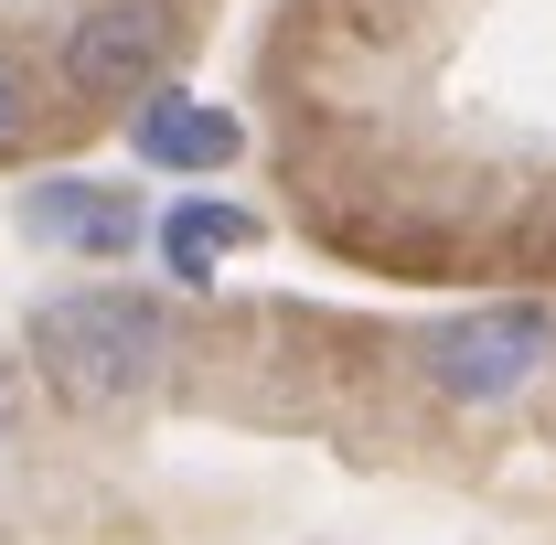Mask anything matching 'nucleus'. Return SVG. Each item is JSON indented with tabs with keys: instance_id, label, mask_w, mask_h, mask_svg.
Segmentation results:
<instances>
[{
	"instance_id": "20e7f679",
	"label": "nucleus",
	"mask_w": 556,
	"mask_h": 545,
	"mask_svg": "<svg viewBox=\"0 0 556 545\" xmlns=\"http://www.w3.org/2000/svg\"><path fill=\"white\" fill-rule=\"evenodd\" d=\"M22 236L33 246H65V257H129L150 246V214L129 182H97V172H43L22 193Z\"/></svg>"
},
{
	"instance_id": "f03ea898",
	"label": "nucleus",
	"mask_w": 556,
	"mask_h": 545,
	"mask_svg": "<svg viewBox=\"0 0 556 545\" xmlns=\"http://www.w3.org/2000/svg\"><path fill=\"white\" fill-rule=\"evenodd\" d=\"M182 65V0H75L54 33V75L75 107H139Z\"/></svg>"
},
{
	"instance_id": "6e6552de",
	"label": "nucleus",
	"mask_w": 556,
	"mask_h": 545,
	"mask_svg": "<svg viewBox=\"0 0 556 545\" xmlns=\"http://www.w3.org/2000/svg\"><path fill=\"white\" fill-rule=\"evenodd\" d=\"M0 439H11V417H0Z\"/></svg>"
},
{
	"instance_id": "39448f33",
	"label": "nucleus",
	"mask_w": 556,
	"mask_h": 545,
	"mask_svg": "<svg viewBox=\"0 0 556 545\" xmlns=\"http://www.w3.org/2000/svg\"><path fill=\"white\" fill-rule=\"evenodd\" d=\"M129 150L150 172H225L247 150V129H236V107H204L193 86H150L129 107Z\"/></svg>"
},
{
	"instance_id": "7ed1b4c3",
	"label": "nucleus",
	"mask_w": 556,
	"mask_h": 545,
	"mask_svg": "<svg viewBox=\"0 0 556 545\" xmlns=\"http://www.w3.org/2000/svg\"><path fill=\"white\" fill-rule=\"evenodd\" d=\"M556 353V321L535 300H514V310H460V321H439V332L417 342V364H428V385L450 396V407H503L525 375H546Z\"/></svg>"
},
{
	"instance_id": "423d86ee",
	"label": "nucleus",
	"mask_w": 556,
	"mask_h": 545,
	"mask_svg": "<svg viewBox=\"0 0 556 545\" xmlns=\"http://www.w3.org/2000/svg\"><path fill=\"white\" fill-rule=\"evenodd\" d=\"M150 246H161V268H172V278H214L236 246H257V214H247V204H204V193H193V204H172L161 225H150Z\"/></svg>"
},
{
	"instance_id": "0eeeda50",
	"label": "nucleus",
	"mask_w": 556,
	"mask_h": 545,
	"mask_svg": "<svg viewBox=\"0 0 556 545\" xmlns=\"http://www.w3.org/2000/svg\"><path fill=\"white\" fill-rule=\"evenodd\" d=\"M33 139H43V107H33V86H22V75L0 65V161H22Z\"/></svg>"
},
{
	"instance_id": "f257e3e1",
	"label": "nucleus",
	"mask_w": 556,
	"mask_h": 545,
	"mask_svg": "<svg viewBox=\"0 0 556 545\" xmlns=\"http://www.w3.org/2000/svg\"><path fill=\"white\" fill-rule=\"evenodd\" d=\"M161 364H172V310H161L150 289L97 278V289H65V300L33 310V375H43L65 407H86V417L139 407V396L161 385Z\"/></svg>"
}]
</instances>
